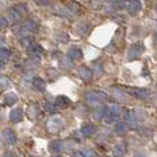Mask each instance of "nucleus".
<instances>
[{"label":"nucleus","instance_id":"3","mask_svg":"<svg viewBox=\"0 0 157 157\" xmlns=\"http://www.w3.org/2000/svg\"><path fill=\"white\" fill-rule=\"evenodd\" d=\"M143 51H144V47H143L142 44H136V45H134V46L129 50V55H128L129 60H134L137 57H140V55H141Z\"/></svg>","mask_w":157,"mask_h":157},{"label":"nucleus","instance_id":"37","mask_svg":"<svg viewBox=\"0 0 157 157\" xmlns=\"http://www.w3.org/2000/svg\"><path fill=\"white\" fill-rule=\"evenodd\" d=\"M75 157H84V155H83V152H82V151H79V152H76Z\"/></svg>","mask_w":157,"mask_h":157},{"label":"nucleus","instance_id":"1","mask_svg":"<svg viewBox=\"0 0 157 157\" xmlns=\"http://www.w3.org/2000/svg\"><path fill=\"white\" fill-rule=\"evenodd\" d=\"M85 99L89 104L91 105H96L98 103H102L106 99V94L101 91H92V92H89L85 96Z\"/></svg>","mask_w":157,"mask_h":157},{"label":"nucleus","instance_id":"2","mask_svg":"<svg viewBox=\"0 0 157 157\" xmlns=\"http://www.w3.org/2000/svg\"><path fill=\"white\" fill-rule=\"evenodd\" d=\"M63 125V119L59 116H55L52 117L48 122H47V129L51 131V132H55V131H58Z\"/></svg>","mask_w":157,"mask_h":157},{"label":"nucleus","instance_id":"21","mask_svg":"<svg viewBox=\"0 0 157 157\" xmlns=\"http://www.w3.org/2000/svg\"><path fill=\"white\" fill-rule=\"evenodd\" d=\"M44 109H45V111H46V112H48V113H56V112H57V110H58L55 104L48 103V102L44 103Z\"/></svg>","mask_w":157,"mask_h":157},{"label":"nucleus","instance_id":"20","mask_svg":"<svg viewBox=\"0 0 157 157\" xmlns=\"http://www.w3.org/2000/svg\"><path fill=\"white\" fill-rule=\"evenodd\" d=\"M105 113H106V108L104 106V105H99L96 110H94V116L96 118H102L105 116Z\"/></svg>","mask_w":157,"mask_h":157},{"label":"nucleus","instance_id":"36","mask_svg":"<svg viewBox=\"0 0 157 157\" xmlns=\"http://www.w3.org/2000/svg\"><path fill=\"white\" fill-rule=\"evenodd\" d=\"M4 157H16L12 152H6L5 155H4Z\"/></svg>","mask_w":157,"mask_h":157},{"label":"nucleus","instance_id":"17","mask_svg":"<svg viewBox=\"0 0 157 157\" xmlns=\"http://www.w3.org/2000/svg\"><path fill=\"white\" fill-rule=\"evenodd\" d=\"M60 65H62V67L69 70V69H71L73 66V62H72V59H70L69 57H64V58L60 59Z\"/></svg>","mask_w":157,"mask_h":157},{"label":"nucleus","instance_id":"28","mask_svg":"<svg viewBox=\"0 0 157 157\" xmlns=\"http://www.w3.org/2000/svg\"><path fill=\"white\" fill-rule=\"evenodd\" d=\"M13 8H14V10L17 11V12H18V13H19V14L21 16V14H23L24 12L26 11V8H27V6H26L25 4H19V5H17L16 7H13Z\"/></svg>","mask_w":157,"mask_h":157},{"label":"nucleus","instance_id":"5","mask_svg":"<svg viewBox=\"0 0 157 157\" xmlns=\"http://www.w3.org/2000/svg\"><path fill=\"white\" fill-rule=\"evenodd\" d=\"M2 140L8 143V144H13L14 142H16V134L12 131V130H10V129H6V130H4L2 131Z\"/></svg>","mask_w":157,"mask_h":157},{"label":"nucleus","instance_id":"12","mask_svg":"<svg viewBox=\"0 0 157 157\" xmlns=\"http://www.w3.org/2000/svg\"><path fill=\"white\" fill-rule=\"evenodd\" d=\"M32 84H33V87L36 90H38V91H45V82L41 78H34L33 82H32Z\"/></svg>","mask_w":157,"mask_h":157},{"label":"nucleus","instance_id":"31","mask_svg":"<svg viewBox=\"0 0 157 157\" xmlns=\"http://www.w3.org/2000/svg\"><path fill=\"white\" fill-rule=\"evenodd\" d=\"M109 112H111V113H113V115L118 116V115H119V112H121V109H119V106H118V105H111L110 108H109Z\"/></svg>","mask_w":157,"mask_h":157},{"label":"nucleus","instance_id":"38","mask_svg":"<svg viewBox=\"0 0 157 157\" xmlns=\"http://www.w3.org/2000/svg\"><path fill=\"white\" fill-rule=\"evenodd\" d=\"M4 67H5V65H4V63H2V62H1V60H0V71L2 70V69H4Z\"/></svg>","mask_w":157,"mask_h":157},{"label":"nucleus","instance_id":"30","mask_svg":"<svg viewBox=\"0 0 157 157\" xmlns=\"http://www.w3.org/2000/svg\"><path fill=\"white\" fill-rule=\"evenodd\" d=\"M20 43H21V45L25 47H29L32 45V41L30 38H27V37H23L21 39H20Z\"/></svg>","mask_w":157,"mask_h":157},{"label":"nucleus","instance_id":"34","mask_svg":"<svg viewBox=\"0 0 157 157\" xmlns=\"http://www.w3.org/2000/svg\"><path fill=\"white\" fill-rule=\"evenodd\" d=\"M6 46H7L6 41L5 40H0V48H6Z\"/></svg>","mask_w":157,"mask_h":157},{"label":"nucleus","instance_id":"29","mask_svg":"<svg viewBox=\"0 0 157 157\" xmlns=\"http://www.w3.org/2000/svg\"><path fill=\"white\" fill-rule=\"evenodd\" d=\"M8 16H10V18H11L12 20H17V19L20 17V14L17 12L14 8H12V10H10V11H8Z\"/></svg>","mask_w":157,"mask_h":157},{"label":"nucleus","instance_id":"4","mask_svg":"<svg viewBox=\"0 0 157 157\" xmlns=\"http://www.w3.org/2000/svg\"><path fill=\"white\" fill-rule=\"evenodd\" d=\"M124 119H125V122L131 126V128H136L137 124H138L137 117L135 116V113L132 111H126L125 113H124Z\"/></svg>","mask_w":157,"mask_h":157},{"label":"nucleus","instance_id":"41","mask_svg":"<svg viewBox=\"0 0 157 157\" xmlns=\"http://www.w3.org/2000/svg\"><path fill=\"white\" fill-rule=\"evenodd\" d=\"M0 2H1V0H0Z\"/></svg>","mask_w":157,"mask_h":157},{"label":"nucleus","instance_id":"33","mask_svg":"<svg viewBox=\"0 0 157 157\" xmlns=\"http://www.w3.org/2000/svg\"><path fill=\"white\" fill-rule=\"evenodd\" d=\"M7 26V19L4 17H0V29H4Z\"/></svg>","mask_w":157,"mask_h":157},{"label":"nucleus","instance_id":"18","mask_svg":"<svg viewBox=\"0 0 157 157\" xmlns=\"http://www.w3.org/2000/svg\"><path fill=\"white\" fill-rule=\"evenodd\" d=\"M17 101H18V97H17V94L14 92H10L5 97V102L8 105H13L14 103H17Z\"/></svg>","mask_w":157,"mask_h":157},{"label":"nucleus","instance_id":"22","mask_svg":"<svg viewBox=\"0 0 157 157\" xmlns=\"http://www.w3.org/2000/svg\"><path fill=\"white\" fill-rule=\"evenodd\" d=\"M115 130H116V132L119 135H123L126 132V125L123 123V122H118L117 124H116V126H115Z\"/></svg>","mask_w":157,"mask_h":157},{"label":"nucleus","instance_id":"13","mask_svg":"<svg viewBox=\"0 0 157 157\" xmlns=\"http://www.w3.org/2000/svg\"><path fill=\"white\" fill-rule=\"evenodd\" d=\"M63 148H64V143L60 141H55L50 144V150L52 152H59V151L63 150Z\"/></svg>","mask_w":157,"mask_h":157},{"label":"nucleus","instance_id":"23","mask_svg":"<svg viewBox=\"0 0 157 157\" xmlns=\"http://www.w3.org/2000/svg\"><path fill=\"white\" fill-rule=\"evenodd\" d=\"M124 151H125V145L122 143V144L116 145V148L113 150V154H115V156H121L124 154Z\"/></svg>","mask_w":157,"mask_h":157},{"label":"nucleus","instance_id":"8","mask_svg":"<svg viewBox=\"0 0 157 157\" xmlns=\"http://www.w3.org/2000/svg\"><path fill=\"white\" fill-rule=\"evenodd\" d=\"M10 119L12 122H14V123L20 122L23 119V110L21 109H14V110H12L11 115H10Z\"/></svg>","mask_w":157,"mask_h":157},{"label":"nucleus","instance_id":"27","mask_svg":"<svg viewBox=\"0 0 157 157\" xmlns=\"http://www.w3.org/2000/svg\"><path fill=\"white\" fill-rule=\"evenodd\" d=\"M38 65H39V62L36 60V59H30V60L26 62V66L30 67V69H36Z\"/></svg>","mask_w":157,"mask_h":157},{"label":"nucleus","instance_id":"26","mask_svg":"<svg viewBox=\"0 0 157 157\" xmlns=\"http://www.w3.org/2000/svg\"><path fill=\"white\" fill-rule=\"evenodd\" d=\"M11 56V51L7 48H0V59L1 60H7Z\"/></svg>","mask_w":157,"mask_h":157},{"label":"nucleus","instance_id":"11","mask_svg":"<svg viewBox=\"0 0 157 157\" xmlns=\"http://www.w3.org/2000/svg\"><path fill=\"white\" fill-rule=\"evenodd\" d=\"M80 132L84 135V136L89 137V136H92L96 132V128L94 125H91V124H86V125H84L82 128Z\"/></svg>","mask_w":157,"mask_h":157},{"label":"nucleus","instance_id":"16","mask_svg":"<svg viewBox=\"0 0 157 157\" xmlns=\"http://www.w3.org/2000/svg\"><path fill=\"white\" fill-rule=\"evenodd\" d=\"M131 91L134 92V94L136 97H138V98H141V99H144V98H147V97L149 96L148 91L144 90V89H131Z\"/></svg>","mask_w":157,"mask_h":157},{"label":"nucleus","instance_id":"25","mask_svg":"<svg viewBox=\"0 0 157 157\" xmlns=\"http://www.w3.org/2000/svg\"><path fill=\"white\" fill-rule=\"evenodd\" d=\"M8 86H11V80L7 77L0 76V89H6Z\"/></svg>","mask_w":157,"mask_h":157},{"label":"nucleus","instance_id":"6","mask_svg":"<svg viewBox=\"0 0 157 157\" xmlns=\"http://www.w3.org/2000/svg\"><path fill=\"white\" fill-rule=\"evenodd\" d=\"M141 10V2L138 0H130L128 4V11L131 14H136L137 12H140Z\"/></svg>","mask_w":157,"mask_h":157},{"label":"nucleus","instance_id":"9","mask_svg":"<svg viewBox=\"0 0 157 157\" xmlns=\"http://www.w3.org/2000/svg\"><path fill=\"white\" fill-rule=\"evenodd\" d=\"M56 103H57L58 106L65 109V108H67V106L70 105V99H69L67 97H65V96H58V97L56 98Z\"/></svg>","mask_w":157,"mask_h":157},{"label":"nucleus","instance_id":"10","mask_svg":"<svg viewBox=\"0 0 157 157\" xmlns=\"http://www.w3.org/2000/svg\"><path fill=\"white\" fill-rule=\"evenodd\" d=\"M67 57H69L70 59L76 60V59H80V58L83 57V53H82V51H80L79 48H77V47H73V48H71L70 51H69Z\"/></svg>","mask_w":157,"mask_h":157},{"label":"nucleus","instance_id":"19","mask_svg":"<svg viewBox=\"0 0 157 157\" xmlns=\"http://www.w3.org/2000/svg\"><path fill=\"white\" fill-rule=\"evenodd\" d=\"M27 113L31 118H36L38 115H39V108L37 105H31L27 110Z\"/></svg>","mask_w":157,"mask_h":157},{"label":"nucleus","instance_id":"39","mask_svg":"<svg viewBox=\"0 0 157 157\" xmlns=\"http://www.w3.org/2000/svg\"><path fill=\"white\" fill-rule=\"evenodd\" d=\"M135 157H144V156H143L142 154H137V155H136V156H135Z\"/></svg>","mask_w":157,"mask_h":157},{"label":"nucleus","instance_id":"40","mask_svg":"<svg viewBox=\"0 0 157 157\" xmlns=\"http://www.w3.org/2000/svg\"><path fill=\"white\" fill-rule=\"evenodd\" d=\"M56 157H59V156H56Z\"/></svg>","mask_w":157,"mask_h":157},{"label":"nucleus","instance_id":"7","mask_svg":"<svg viewBox=\"0 0 157 157\" xmlns=\"http://www.w3.org/2000/svg\"><path fill=\"white\" fill-rule=\"evenodd\" d=\"M79 75L83 80H90L92 78V71L86 66H80L79 67Z\"/></svg>","mask_w":157,"mask_h":157},{"label":"nucleus","instance_id":"35","mask_svg":"<svg viewBox=\"0 0 157 157\" xmlns=\"http://www.w3.org/2000/svg\"><path fill=\"white\" fill-rule=\"evenodd\" d=\"M39 4H41V5H46V4H48V1L50 0H37Z\"/></svg>","mask_w":157,"mask_h":157},{"label":"nucleus","instance_id":"15","mask_svg":"<svg viewBox=\"0 0 157 157\" xmlns=\"http://www.w3.org/2000/svg\"><path fill=\"white\" fill-rule=\"evenodd\" d=\"M27 51H29V53L32 56H39L44 52V50H43L39 45H31V46L27 47Z\"/></svg>","mask_w":157,"mask_h":157},{"label":"nucleus","instance_id":"24","mask_svg":"<svg viewBox=\"0 0 157 157\" xmlns=\"http://www.w3.org/2000/svg\"><path fill=\"white\" fill-rule=\"evenodd\" d=\"M104 118H105V122L110 124V123H113V122H116V121H117L118 116H116V115H113V113H111V112L108 111V112L105 113Z\"/></svg>","mask_w":157,"mask_h":157},{"label":"nucleus","instance_id":"14","mask_svg":"<svg viewBox=\"0 0 157 157\" xmlns=\"http://www.w3.org/2000/svg\"><path fill=\"white\" fill-rule=\"evenodd\" d=\"M21 30H23V31L34 32V31H37V25H36L34 21H32V20H27V21L21 26Z\"/></svg>","mask_w":157,"mask_h":157},{"label":"nucleus","instance_id":"32","mask_svg":"<svg viewBox=\"0 0 157 157\" xmlns=\"http://www.w3.org/2000/svg\"><path fill=\"white\" fill-rule=\"evenodd\" d=\"M82 152H83L84 157H96V154H94V151H92V150H84Z\"/></svg>","mask_w":157,"mask_h":157}]
</instances>
